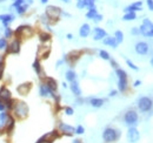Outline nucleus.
Wrapping results in <instances>:
<instances>
[{
    "instance_id": "obj_1",
    "label": "nucleus",
    "mask_w": 153,
    "mask_h": 143,
    "mask_svg": "<svg viewBox=\"0 0 153 143\" xmlns=\"http://www.w3.org/2000/svg\"><path fill=\"white\" fill-rule=\"evenodd\" d=\"M12 110L14 112V114H15L18 117L24 119V117H26L27 114H28V106H27L25 102H21V101H20V102H17V103L13 102Z\"/></svg>"
},
{
    "instance_id": "obj_2",
    "label": "nucleus",
    "mask_w": 153,
    "mask_h": 143,
    "mask_svg": "<svg viewBox=\"0 0 153 143\" xmlns=\"http://www.w3.org/2000/svg\"><path fill=\"white\" fill-rule=\"evenodd\" d=\"M115 74L118 76V88L120 92H125L127 88V74L124 69L117 68Z\"/></svg>"
},
{
    "instance_id": "obj_3",
    "label": "nucleus",
    "mask_w": 153,
    "mask_h": 143,
    "mask_svg": "<svg viewBox=\"0 0 153 143\" xmlns=\"http://www.w3.org/2000/svg\"><path fill=\"white\" fill-rule=\"evenodd\" d=\"M120 136L119 130H115L113 128H106L102 133V139L105 142H114Z\"/></svg>"
},
{
    "instance_id": "obj_4",
    "label": "nucleus",
    "mask_w": 153,
    "mask_h": 143,
    "mask_svg": "<svg viewBox=\"0 0 153 143\" xmlns=\"http://www.w3.org/2000/svg\"><path fill=\"white\" fill-rule=\"evenodd\" d=\"M61 9L57 6H47L46 7V13L45 15L50 19V20H58L60 14H61Z\"/></svg>"
},
{
    "instance_id": "obj_5",
    "label": "nucleus",
    "mask_w": 153,
    "mask_h": 143,
    "mask_svg": "<svg viewBox=\"0 0 153 143\" xmlns=\"http://www.w3.org/2000/svg\"><path fill=\"white\" fill-rule=\"evenodd\" d=\"M152 106H153V101L152 99L147 97V96H144V97H140L139 101H138V107L141 112H149L152 109Z\"/></svg>"
},
{
    "instance_id": "obj_6",
    "label": "nucleus",
    "mask_w": 153,
    "mask_h": 143,
    "mask_svg": "<svg viewBox=\"0 0 153 143\" xmlns=\"http://www.w3.org/2000/svg\"><path fill=\"white\" fill-rule=\"evenodd\" d=\"M124 121H125V123H126L127 126L133 127V126H136L137 122H138V114H137L134 110H128V112L125 114V116H124Z\"/></svg>"
},
{
    "instance_id": "obj_7",
    "label": "nucleus",
    "mask_w": 153,
    "mask_h": 143,
    "mask_svg": "<svg viewBox=\"0 0 153 143\" xmlns=\"http://www.w3.org/2000/svg\"><path fill=\"white\" fill-rule=\"evenodd\" d=\"M139 139H140V134H139L138 129L134 128V127H131L128 129V132H127V140H128V142L137 143L139 141Z\"/></svg>"
},
{
    "instance_id": "obj_8",
    "label": "nucleus",
    "mask_w": 153,
    "mask_h": 143,
    "mask_svg": "<svg viewBox=\"0 0 153 143\" xmlns=\"http://www.w3.org/2000/svg\"><path fill=\"white\" fill-rule=\"evenodd\" d=\"M152 28H153V23L151 22V20H150V19H144L143 25H141L140 28H139V32H140L143 35L147 36L149 32H150Z\"/></svg>"
},
{
    "instance_id": "obj_9",
    "label": "nucleus",
    "mask_w": 153,
    "mask_h": 143,
    "mask_svg": "<svg viewBox=\"0 0 153 143\" xmlns=\"http://www.w3.org/2000/svg\"><path fill=\"white\" fill-rule=\"evenodd\" d=\"M7 53H11V54H18L20 52V41L18 39H15L14 41H12L9 43V46H7Z\"/></svg>"
},
{
    "instance_id": "obj_10",
    "label": "nucleus",
    "mask_w": 153,
    "mask_h": 143,
    "mask_svg": "<svg viewBox=\"0 0 153 143\" xmlns=\"http://www.w3.org/2000/svg\"><path fill=\"white\" fill-rule=\"evenodd\" d=\"M136 52L140 55H146L149 53V45L144 41H139L136 43Z\"/></svg>"
},
{
    "instance_id": "obj_11",
    "label": "nucleus",
    "mask_w": 153,
    "mask_h": 143,
    "mask_svg": "<svg viewBox=\"0 0 153 143\" xmlns=\"http://www.w3.org/2000/svg\"><path fill=\"white\" fill-rule=\"evenodd\" d=\"M93 39L95 40V41H98V40H102L107 34H106V32L102 29V28H100V27H95L94 29H93Z\"/></svg>"
},
{
    "instance_id": "obj_12",
    "label": "nucleus",
    "mask_w": 153,
    "mask_h": 143,
    "mask_svg": "<svg viewBox=\"0 0 153 143\" xmlns=\"http://www.w3.org/2000/svg\"><path fill=\"white\" fill-rule=\"evenodd\" d=\"M58 137V134H57V132H51V133H48V134H46V135H44L39 141L38 143H43V142H53V140L54 139H57Z\"/></svg>"
},
{
    "instance_id": "obj_13",
    "label": "nucleus",
    "mask_w": 153,
    "mask_h": 143,
    "mask_svg": "<svg viewBox=\"0 0 153 143\" xmlns=\"http://www.w3.org/2000/svg\"><path fill=\"white\" fill-rule=\"evenodd\" d=\"M39 93H40V95H41L43 97H46V96H48V95L52 96V97H56V96H54V93H52L45 83H41V85H40V87H39Z\"/></svg>"
},
{
    "instance_id": "obj_14",
    "label": "nucleus",
    "mask_w": 153,
    "mask_h": 143,
    "mask_svg": "<svg viewBox=\"0 0 153 143\" xmlns=\"http://www.w3.org/2000/svg\"><path fill=\"white\" fill-rule=\"evenodd\" d=\"M59 129H60L64 134H66V135H72V134L76 133V129H74L72 126H69V125H66V123H60V125H59Z\"/></svg>"
},
{
    "instance_id": "obj_15",
    "label": "nucleus",
    "mask_w": 153,
    "mask_h": 143,
    "mask_svg": "<svg viewBox=\"0 0 153 143\" xmlns=\"http://www.w3.org/2000/svg\"><path fill=\"white\" fill-rule=\"evenodd\" d=\"M0 99L4 101V102H7L9 100H12V95H11V92L6 88V87H2L0 89Z\"/></svg>"
},
{
    "instance_id": "obj_16",
    "label": "nucleus",
    "mask_w": 153,
    "mask_h": 143,
    "mask_svg": "<svg viewBox=\"0 0 153 143\" xmlns=\"http://www.w3.org/2000/svg\"><path fill=\"white\" fill-rule=\"evenodd\" d=\"M14 20V15L12 14H1L0 15V21L5 27H8V25Z\"/></svg>"
},
{
    "instance_id": "obj_17",
    "label": "nucleus",
    "mask_w": 153,
    "mask_h": 143,
    "mask_svg": "<svg viewBox=\"0 0 153 143\" xmlns=\"http://www.w3.org/2000/svg\"><path fill=\"white\" fill-rule=\"evenodd\" d=\"M9 119H11V116L7 113H1L0 114V130L1 129H5L7 127Z\"/></svg>"
},
{
    "instance_id": "obj_18",
    "label": "nucleus",
    "mask_w": 153,
    "mask_h": 143,
    "mask_svg": "<svg viewBox=\"0 0 153 143\" xmlns=\"http://www.w3.org/2000/svg\"><path fill=\"white\" fill-rule=\"evenodd\" d=\"M89 33H91V27H89L88 23H84V25L80 27V29H79V35H80L81 38L88 36Z\"/></svg>"
},
{
    "instance_id": "obj_19",
    "label": "nucleus",
    "mask_w": 153,
    "mask_h": 143,
    "mask_svg": "<svg viewBox=\"0 0 153 143\" xmlns=\"http://www.w3.org/2000/svg\"><path fill=\"white\" fill-rule=\"evenodd\" d=\"M45 85L48 87V89L52 92V93H54L56 90H57V81L54 80V79H52V78H47L46 80H45Z\"/></svg>"
},
{
    "instance_id": "obj_20",
    "label": "nucleus",
    "mask_w": 153,
    "mask_h": 143,
    "mask_svg": "<svg viewBox=\"0 0 153 143\" xmlns=\"http://www.w3.org/2000/svg\"><path fill=\"white\" fill-rule=\"evenodd\" d=\"M30 89H31V83H22V85L18 86V88H17V90L20 95H27Z\"/></svg>"
},
{
    "instance_id": "obj_21",
    "label": "nucleus",
    "mask_w": 153,
    "mask_h": 143,
    "mask_svg": "<svg viewBox=\"0 0 153 143\" xmlns=\"http://www.w3.org/2000/svg\"><path fill=\"white\" fill-rule=\"evenodd\" d=\"M141 6H143V2L141 1H138V2H134L130 6H127L124 11L127 13V12H136V11H140L141 9Z\"/></svg>"
},
{
    "instance_id": "obj_22",
    "label": "nucleus",
    "mask_w": 153,
    "mask_h": 143,
    "mask_svg": "<svg viewBox=\"0 0 153 143\" xmlns=\"http://www.w3.org/2000/svg\"><path fill=\"white\" fill-rule=\"evenodd\" d=\"M70 88H71L72 93H73L76 96H80V95H81V89H80V87H79V85H78V82H76V81L71 82Z\"/></svg>"
},
{
    "instance_id": "obj_23",
    "label": "nucleus",
    "mask_w": 153,
    "mask_h": 143,
    "mask_svg": "<svg viewBox=\"0 0 153 143\" xmlns=\"http://www.w3.org/2000/svg\"><path fill=\"white\" fill-rule=\"evenodd\" d=\"M104 43L107 45V46H111V47H113V48H115V47L118 46V42H117L115 39L112 38V36H105V38H104Z\"/></svg>"
},
{
    "instance_id": "obj_24",
    "label": "nucleus",
    "mask_w": 153,
    "mask_h": 143,
    "mask_svg": "<svg viewBox=\"0 0 153 143\" xmlns=\"http://www.w3.org/2000/svg\"><path fill=\"white\" fill-rule=\"evenodd\" d=\"M89 105L92 106V107H94V108H100V107H102V105H104V100L102 99H91L89 100Z\"/></svg>"
},
{
    "instance_id": "obj_25",
    "label": "nucleus",
    "mask_w": 153,
    "mask_h": 143,
    "mask_svg": "<svg viewBox=\"0 0 153 143\" xmlns=\"http://www.w3.org/2000/svg\"><path fill=\"white\" fill-rule=\"evenodd\" d=\"M125 21H132V20H134V19H137V15H136V12H127L125 15H124V18H123Z\"/></svg>"
},
{
    "instance_id": "obj_26",
    "label": "nucleus",
    "mask_w": 153,
    "mask_h": 143,
    "mask_svg": "<svg viewBox=\"0 0 153 143\" xmlns=\"http://www.w3.org/2000/svg\"><path fill=\"white\" fill-rule=\"evenodd\" d=\"M97 14H98V13H97V8H95V6H94V7L88 8V12L86 13V18H88V19H93Z\"/></svg>"
},
{
    "instance_id": "obj_27",
    "label": "nucleus",
    "mask_w": 153,
    "mask_h": 143,
    "mask_svg": "<svg viewBox=\"0 0 153 143\" xmlns=\"http://www.w3.org/2000/svg\"><path fill=\"white\" fill-rule=\"evenodd\" d=\"M76 75L73 70H67V72H66V80H67V81L73 82V81H76Z\"/></svg>"
},
{
    "instance_id": "obj_28",
    "label": "nucleus",
    "mask_w": 153,
    "mask_h": 143,
    "mask_svg": "<svg viewBox=\"0 0 153 143\" xmlns=\"http://www.w3.org/2000/svg\"><path fill=\"white\" fill-rule=\"evenodd\" d=\"M114 39H115V41H117L118 43H121L123 40H124V34H123V32H121V31H117V32L114 33Z\"/></svg>"
},
{
    "instance_id": "obj_29",
    "label": "nucleus",
    "mask_w": 153,
    "mask_h": 143,
    "mask_svg": "<svg viewBox=\"0 0 153 143\" xmlns=\"http://www.w3.org/2000/svg\"><path fill=\"white\" fill-rule=\"evenodd\" d=\"M27 7H28V4H24V5H21V6H18L17 9H15V12L21 15V14H24V13L27 11Z\"/></svg>"
},
{
    "instance_id": "obj_30",
    "label": "nucleus",
    "mask_w": 153,
    "mask_h": 143,
    "mask_svg": "<svg viewBox=\"0 0 153 143\" xmlns=\"http://www.w3.org/2000/svg\"><path fill=\"white\" fill-rule=\"evenodd\" d=\"M33 68H34V70L37 72V74H40V73H41V67H40L39 60H35V61L33 62Z\"/></svg>"
},
{
    "instance_id": "obj_31",
    "label": "nucleus",
    "mask_w": 153,
    "mask_h": 143,
    "mask_svg": "<svg viewBox=\"0 0 153 143\" xmlns=\"http://www.w3.org/2000/svg\"><path fill=\"white\" fill-rule=\"evenodd\" d=\"M99 55H100V58L104 59V60H111V56H110V54H108L106 51H100V52H99Z\"/></svg>"
},
{
    "instance_id": "obj_32",
    "label": "nucleus",
    "mask_w": 153,
    "mask_h": 143,
    "mask_svg": "<svg viewBox=\"0 0 153 143\" xmlns=\"http://www.w3.org/2000/svg\"><path fill=\"white\" fill-rule=\"evenodd\" d=\"M13 128H14V120L11 117V119H9V121H8V125H7L6 129H7V132H8V133H11V132L13 130Z\"/></svg>"
},
{
    "instance_id": "obj_33",
    "label": "nucleus",
    "mask_w": 153,
    "mask_h": 143,
    "mask_svg": "<svg viewBox=\"0 0 153 143\" xmlns=\"http://www.w3.org/2000/svg\"><path fill=\"white\" fill-rule=\"evenodd\" d=\"M24 4H26V0H14L13 4H12V7L17 8L18 6H21V5H24Z\"/></svg>"
},
{
    "instance_id": "obj_34",
    "label": "nucleus",
    "mask_w": 153,
    "mask_h": 143,
    "mask_svg": "<svg viewBox=\"0 0 153 143\" xmlns=\"http://www.w3.org/2000/svg\"><path fill=\"white\" fill-rule=\"evenodd\" d=\"M50 39H51V35H50V34H47V33H41V34H40V40H41L43 42L48 41Z\"/></svg>"
},
{
    "instance_id": "obj_35",
    "label": "nucleus",
    "mask_w": 153,
    "mask_h": 143,
    "mask_svg": "<svg viewBox=\"0 0 153 143\" xmlns=\"http://www.w3.org/2000/svg\"><path fill=\"white\" fill-rule=\"evenodd\" d=\"M82 1H84V6L85 7H88V8L94 7V0H82Z\"/></svg>"
},
{
    "instance_id": "obj_36",
    "label": "nucleus",
    "mask_w": 153,
    "mask_h": 143,
    "mask_svg": "<svg viewBox=\"0 0 153 143\" xmlns=\"http://www.w3.org/2000/svg\"><path fill=\"white\" fill-rule=\"evenodd\" d=\"M7 48V41L5 38L0 39V49H6Z\"/></svg>"
},
{
    "instance_id": "obj_37",
    "label": "nucleus",
    "mask_w": 153,
    "mask_h": 143,
    "mask_svg": "<svg viewBox=\"0 0 153 143\" xmlns=\"http://www.w3.org/2000/svg\"><path fill=\"white\" fill-rule=\"evenodd\" d=\"M126 63H127V66H128L130 68H132L133 70H138V69H139V68H138V67H137V66H136V65H134V63H133L131 60H128V59L126 60Z\"/></svg>"
},
{
    "instance_id": "obj_38",
    "label": "nucleus",
    "mask_w": 153,
    "mask_h": 143,
    "mask_svg": "<svg viewBox=\"0 0 153 143\" xmlns=\"http://www.w3.org/2000/svg\"><path fill=\"white\" fill-rule=\"evenodd\" d=\"M12 29L9 27H5V38H11L12 36Z\"/></svg>"
},
{
    "instance_id": "obj_39",
    "label": "nucleus",
    "mask_w": 153,
    "mask_h": 143,
    "mask_svg": "<svg viewBox=\"0 0 153 143\" xmlns=\"http://www.w3.org/2000/svg\"><path fill=\"white\" fill-rule=\"evenodd\" d=\"M85 133V129H84V127L82 126H78L76 128V134L78 135H81V134H84Z\"/></svg>"
},
{
    "instance_id": "obj_40",
    "label": "nucleus",
    "mask_w": 153,
    "mask_h": 143,
    "mask_svg": "<svg viewBox=\"0 0 153 143\" xmlns=\"http://www.w3.org/2000/svg\"><path fill=\"white\" fill-rule=\"evenodd\" d=\"M6 110V106H5V102L0 99V112H5Z\"/></svg>"
},
{
    "instance_id": "obj_41",
    "label": "nucleus",
    "mask_w": 153,
    "mask_h": 143,
    "mask_svg": "<svg viewBox=\"0 0 153 143\" xmlns=\"http://www.w3.org/2000/svg\"><path fill=\"white\" fill-rule=\"evenodd\" d=\"M65 113H66V115H73V109L67 107V108H65Z\"/></svg>"
},
{
    "instance_id": "obj_42",
    "label": "nucleus",
    "mask_w": 153,
    "mask_h": 143,
    "mask_svg": "<svg viewBox=\"0 0 153 143\" xmlns=\"http://www.w3.org/2000/svg\"><path fill=\"white\" fill-rule=\"evenodd\" d=\"M101 19H102V15H100V14H97V15L93 18V20H94L95 22H98V21H101Z\"/></svg>"
},
{
    "instance_id": "obj_43",
    "label": "nucleus",
    "mask_w": 153,
    "mask_h": 143,
    "mask_svg": "<svg viewBox=\"0 0 153 143\" xmlns=\"http://www.w3.org/2000/svg\"><path fill=\"white\" fill-rule=\"evenodd\" d=\"M76 7H78V8H84V7H85V6H84V1H82V0H78Z\"/></svg>"
},
{
    "instance_id": "obj_44",
    "label": "nucleus",
    "mask_w": 153,
    "mask_h": 143,
    "mask_svg": "<svg viewBox=\"0 0 153 143\" xmlns=\"http://www.w3.org/2000/svg\"><path fill=\"white\" fill-rule=\"evenodd\" d=\"M146 2H147V6H149V8H150L151 11H153V0H147Z\"/></svg>"
},
{
    "instance_id": "obj_45",
    "label": "nucleus",
    "mask_w": 153,
    "mask_h": 143,
    "mask_svg": "<svg viewBox=\"0 0 153 143\" xmlns=\"http://www.w3.org/2000/svg\"><path fill=\"white\" fill-rule=\"evenodd\" d=\"M111 65H112V67H114L115 69L118 68V63H117V62H115L114 60H111Z\"/></svg>"
},
{
    "instance_id": "obj_46",
    "label": "nucleus",
    "mask_w": 153,
    "mask_h": 143,
    "mask_svg": "<svg viewBox=\"0 0 153 143\" xmlns=\"http://www.w3.org/2000/svg\"><path fill=\"white\" fill-rule=\"evenodd\" d=\"M138 33H140V32H139V28L134 27V28L132 29V34H138Z\"/></svg>"
},
{
    "instance_id": "obj_47",
    "label": "nucleus",
    "mask_w": 153,
    "mask_h": 143,
    "mask_svg": "<svg viewBox=\"0 0 153 143\" xmlns=\"http://www.w3.org/2000/svg\"><path fill=\"white\" fill-rule=\"evenodd\" d=\"M140 85H141V81H139V80L134 82V87H138V86H140Z\"/></svg>"
},
{
    "instance_id": "obj_48",
    "label": "nucleus",
    "mask_w": 153,
    "mask_h": 143,
    "mask_svg": "<svg viewBox=\"0 0 153 143\" xmlns=\"http://www.w3.org/2000/svg\"><path fill=\"white\" fill-rule=\"evenodd\" d=\"M115 95H117V90H112L110 93V96H115Z\"/></svg>"
},
{
    "instance_id": "obj_49",
    "label": "nucleus",
    "mask_w": 153,
    "mask_h": 143,
    "mask_svg": "<svg viewBox=\"0 0 153 143\" xmlns=\"http://www.w3.org/2000/svg\"><path fill=\"white\" fill-rule=\"evenodd\" d=\"M2 69H4V63L0 61V72H2Z\"/></svg>"
},
{
    "instance_id": "obj_50",
    "label": "nucleus",
    "mask_w": 153,
    "mask_h": 143,
    "mask_svg": "<svg viewBox=\"0 0 153 143\" xmlns=\"http://www.w3.org/2000/svg\"><path fill=\"white\" fill-rule=\"evenodd\" d=\"M72 38H73L72 34H67V39H72Z\"/></svg>"
},
{
    "instance_id": "obj_51",
    "label": "nucleus",
    "mask_w": 153,
    "mask_h": 143,
    "mask_svg": "<svg viewBox=\"0 0 153 143\" xmlns=\"http://www.w3.org/2000/svg\"><path fill=\"white\" fill-rule=\"evenodd\" d=\"M40 1H41V4H46L48 0H40Z\"/></svg>"
},
{
    "instance_id": "obj_52",
    "label": "nucleus",
    "mask_w": 153,
    "mask_h": 143,
    "mask_svg": "<svg viewBox=\"0 0 153 143\" xmlns=\"http://www.w3.org/2000/svg\"><path fill=\"white\" fill-rule=\"evenodd\" d=\"M73 143H81V142H80V140H74Z\"/></svg>"
},
{
    "instance_id": "obj_53",
    "label": "nucleus",
    "mask_w": 153,
    "mask_h": 143,
    "mask_svg": "<svg viewBox=\"0 0 153 143\" xmlns=\"http://www.w3.org/2000/svg\"><path fill=\"white\" fill-rule=\"evenodd\" d=\"M61 1H64V2H66V4H69L71 0H61Z\"/></svg>"
},
{
    "instance_id": "obj_54",
    "label": "nucleus",
    "mask_w": 153,
    "mask_h": 143,
    "mask_svg": "<svg viewBox=\"0 0 153 143\" xmlns=\"http://www.w3.org/2000/svg\"><path fill=\"white\" fill-rule=\"evenodd\" d=\"M27 2H28V4H32V2H33V0H27Z\"/></svg>"
},
{
    "instance_id": "obj_55",
    "label": "nucleus",
    "mask_w": 153,
    "mask_h": 143,
    "mask_svg": "<svg viewBox=\"0 0 153 143\" xmlns=\"http://www.w3.org/2000/svg\"><path fill=\"white\" fill-rule=\"evenodd\" d=\"M151 65H152V67H153V58H152V60H151Z\"/></svg>"
},
{
    "instance_id": "obj_56",
    "label": "nucleus",
    "mask_w": 153,
    "mask_h": 143,
    "mask_svg": "<svg viewBox=\"0 0 153 143\" xmlns=\"http://www.w3.org/2000/svg\"><path fill=\"white\" fill-rule=\"evenodd\" d=\"M1 75H2V72H0V80H1Z\"/></svg>"
},
{
    "instance_id": "obj_57",
    "label": "nucleus",
    "mask_w": 153,
    "mask_h": 143,
    "mask_svg": "<svg viewBox=\"0 0 153 143\" xmlns=\"http://www.w3.org/2000/svg\"><path fill=\"white\" fill-rule=\"evenodd\" d=\"M2 1H5V0H0V2H2Z\"/></svg>"
}]
</instances>
